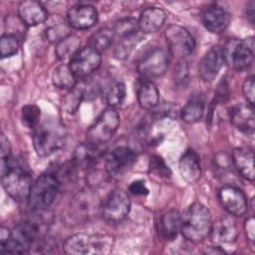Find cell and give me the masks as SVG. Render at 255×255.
<instances>
[{"instance_id": "cell-31", "label": "cell", "mask_w": 255, "mask_h": 255, "mask_svg": "<svg viewBox=\"0 0 255 255\" xmlns=\"http://www.w3.org/2000/svg\"><path fill=\"white\" fill-rule=\"evenodd\" d=\"M81 40L76 35H69L56 44L55 53L59 60L72 59V57L81 49Z\"/></svg>"}, {"instance_id": "cell-44", "label": "cell", "mask_w": 255, "mask_h": 255, "mask_svg": "<svg viewBox=\"0 0 255 255\" xmlns=\"http://www.w3.org/2000/svg\"><path fill=\"white\" fill-rule=\"evenodd\" d=\"M254 217L250 216L249 218H247V220L245 221V231H246V235L247 238L250 242L254 241V236H255V226H254Z\"/></svg>"}, {"instance_id": "cell-32", "label": "cell", "mask_w": 255, "mask_h": 255, "mask_svg": "<svg viewBox=\"0 0 255 255\" xmlns=\"http://www.w3.org/2000/svg\"><path fill=\"white\" fill-rule=\"evenodd\" d=\"M78 165L73 159H71L70 161H67L60 165L57 170L53 172L61 186V189L75 183L78 177Z\"/></svg>"}, {"instance_id": "cell-9", "label": "cell", "mask_w": 255, "mask_h": 255, "mask_svg": "<svg viewBox=\"0 0 255 255\" xmlns=\"http://www.w3.org/2000/svg\"><path fill=\"white\" fill-rule=\"evenodd\" d=\"M253 48L254 40L252 37L246 40H230L222 49L224 61L235 71H245L253 63Z\"/></svg>"}, {"instance_id": "cell-27", "label": "cell", "mask_w": 255, "mask_h": 255, "mask_svg": "<svg viewBox=\"0 0 255 255\" xmlns=\"http://www.w3.org/2000/svg\"><path fill=\"white\" fill-rule=\"evenodd\" d=\"M71 27L67 19L60 15H53L48 17L45 27V36L47 40L51 43H59L69 35Z\"/></svg>"}, {"instance_id": "cell-11", "label": "cell", "mask_w": 255, "mask_h": 255, "mask_svg": "<svg viewBox=\"0 0 255 255\" xmlns=\"http://www.w3.org/2000/svg\"><path fill=\"white\" fill-rule=\"evenodd\" d=\"M164 38L171 55L177 58H185L195 49V40L182 26L169 25L164 31Z\"/></svg>"}, {"instance_id": "cell-28", "label": "cell", "mask_w": 255, "mask_h": 255, "mask_svg": "<svg viewBox=\"0 0 255 255\" xmlns=\"http://www.w3.org/2000/svg\"><path fill=\"white\" fill-rule=\"evenodd\" d=\"M181 226V215L175 209H171L161 215L158 223V232L166 240L174 239Z\"/></svg>"}, {"instance_id": "cell-26", "label": "cell", "mask_w": 255, "mask_h": 255, "mask_svg": "<svg viewBox=\"0 0 255 255\" xmlns=\"http://www.w3.org/2000/svg\"><path fill=\"white\" fill-rule=\"evenodd\" d=\"M137 102L141 109L153 110L158 106L159 93L156 86L148 79L141 78L136 84Z\"/></svg>"}, {"instance_id": "cell-12", "label": "cell", "mask_w": 255, "mask_h": 255, "mask_svg": "<svg viewBox=\"0 0 255 255\" xmlns=\"http://www.w3.org/2000/svg\"><path fill=\"white\" fill-rule=\"evenodd\" d=\"M102 64L99 51L91 46L81 48L70 60L69 67L77 80H84L94 74Z\"/></svg>"}, {"instance_id": "cell-10", "label": "cell", "mask_w": 255, "mask_h": 255, "mask_svg": "<svg viewBox=\"0 0 255 255\" xmlns=\"http://www.w3.org/2000/svg\"><path fill=\"white\" fill-rule=\"evenodd\" d=\"M130 210V199L128 193L122 189L113 190L101 204V215L111 223L124 220Z\"/></svg>"}, {"instance_id": "cell-42", "label": "cell", "mask_w": 255, "mask_h": 255, "mask_svg": "<svg viewBox=\"0 0 255 255\" xmlns=\"http://www.w3.org/2000/svg\"><path fill=\"white\" fill-rule=\"evenodd\" d=\"M128 190L131 194L136 195V196H144V195L148 194V188H147L145 182L141 179L133 180L129 184Z\"/></svg>"}, {"instance_id": "cell-37", "label": "cell", "mask_w": 255, "mask_h": 255, "mask_svg": "<svg viewBox=\"0 0 255 255\" xmlns=\"http://www.w3.org/2000/svg\"><path fill=\"white\" fill-rule=\"evenodd\" d=\"M137 30V20H135L134 18H124L118 21L114 28L115 35H118L122 38L129 37L136 34Z\"/></svg>"}, {"instance_id": "cell-14", "label": "cell", "mask_w": 255, "mask_h": 255, "mask_svg": "<svg viewBox=\"0 0 255 255\" xmlns=\"http://www.w3.org/2000/svg\"><path fill=\"white\" fill-rule=\"evenodd\" d=\"M135 159L136 156L132 149L119 146L104 157V164L110 177L119 178L132 167Z\"/></svg>"}, {"instance_id": "cell-36", "label": "cell", "mask_w": 255, "mask_h": 255, "mask_svg": "<svg viewBox=\"0 0 255 255\" xmlns=\"http://www.w3.org/2000/svg\"><path fill=\"white\" fill-rule=\"evenodd\" d=\"M41 110L34 104L25 105L21 110V121L22 124L28 128L35 129L40 124Z\"/></svg>"}, {"instance_id": "cell-19", "label": "cell", "mask_w": 255, "mask_h": 255, "mask_svg": "<svg viewBox=\"0 0 255 255\" xmlns=\"http://www.w3.org/2000/svg\"><path fill=\"white\" fill-rule=\"evenodd\" d=\"M72 159L79 168H84L88 171L103 160V152L101 146L87 141L77 146Z\"/></svg>"}, {"instance_id": "cell-7", "label": "cell", "mask_w": 255, "mask_h": 255, "mask_svg": "<svg viewBox=\"0 0 255 255\" xmlns=\"http://www.w3.org/2000/svg\"><path fill=\"white\" fill-rule=\"evenodd\" d=\"M120 126V116L114 108H108L95 120L87 131V141L95 145L107 143Z\"/></svg>"}, {"instance_id": "cell-43", "label": "cell", "mask_w": 255, "mask_h": 255, "mask_svg": "<svg viewBox=\"0 0 255 255\" xmlns=\"http://www.w3.org/2000/svg\"><path fill=\"white\" fill-rule=\"evenodd\" d=\"M0 154H1V161L6 160L11 157V146L9 143L8 138L5 136L4 133L0 135Z\"/></svg>"}, {"instance_id": "cell-22", "label": "cell", "mask_w": 255, "mask_h": 255, "mask_svg": "<svg viewBox=\"0 0 255 255\" xmlns=\"http://www.w3.org/2000/svg\"><path fill=\"white\" fill-rule=\"evenodd\" d=\"M178 169L181 177L187 183L196 182L201 175L199 155L193 149H187L179 159Z\"/></svg>"}, {"instance_id": "cell-2", "label": "cell", "mask_w": 255, "mask_h": 255, "mask_svg": "<svg viewBox=\"0 0 255 255\" xmlns=\"http://www.w3.org/2000/svg\"><path fill=\"white\" fill-rule=\"evenodd\" d=\"M1 179L11 198L18 202L28 200L33 183L29 169L22 163L13 157L1 161Z\"/></svg>"}, {"instance_id": "cell-4", "label": "cell", "mask_w": 255, "mask_h": 255, "mask_svg": "<svg viewBox=\"0 0 255 255\" xmlns=\"http://www.w3.org/2000/svg\"><path fill=\"white\" fill-rule=\"evenodd\" d=\"M212 226L211 214L201 203L194 202L181 216L180 231L183 237L193 243L202 241L209 235Z\"/></svg>"}, {"instance_id": "cell-17", "label": "cell", "mask_w": 255, "mask_h": 255, "mask_svg": "<svg viewBox=\"0 0 255 255\" xmlns=\"http://www.w3.org/2000/svg\"><path fill=\"white\" fill-rule=\"evenodd\" d=\"M66 19L71 28L86 30L97 23L98 12L92 5L78 4L68 10Z\"/></svg>"}, {"instance_id": "cell-16", "label": "cell", "mask_w": 255, "mask_h": 255, "mask_svg": "<svg viewBox=\"0 0 255 255\" xmlns=\"http://www.w3.org/2000/svg\"><path fill=\"white\" fill-rule=\"evenodd\" d=\"M224 63L223 50L219 46L211 47L201 59L198 66V75L203 82L215 79Z\"/></svg>"}, {"instance_id": "cell-39", "label": "cell", "mask_w": 255, "mask_h": 255, "mask_svg": "<svg viewBox=\"0 0 255 255\" xmlns=\"http://www.w3.org/2000/svg\"><path fill=\"white\" fill-rule=\"evenodd\" d=\"M136 34L129 36V37H126L123 38V40L121 41V43L118 44L116 50H115V56L117 59L119 60H124L126 58L128 57V55L130 54V52L132 51L133 47L136 45L137 43V39H136Z\"/></svg>"}, {"instance_id": "cell-33", "label": "cell", "mask_w": 255, "mask_h": 255, "mask_svg": "<svg viewBox=\"0 0 255 255\" xmlns=\"http://www.w3.org/2000/svg\"><path fill=\"white\" fill-rule=\"evenodd\" d=\"M115 37V32L110 28H101L90 38L89 46L93 47L100 53L111 46Z\"/></svg>"}, {"instance_id": "cell-23", "label": "cell", "mask_w": 255, "mask_h": 255, "mask_svg": "<svg viewBox=\"0 0 255 255\" xmlns=\"http://www.w3.org/2000/svg\"><path fill=\"white\" fill-rule=\"evenodd\" d=\"M214 243L225 244L234 242L237 238L238 231L235 222L230 217H221L212 223L210 233Z\"/></svg>"}, {"instance_id": "cell-3", "label": "cell", "mask_w": 255, "mask_h": 255, "mask_svg": "<svg viewBox=\"0 0 255 255\" xmlns=\"http://www.w3.org/2000/svg\"><path fill=\"white\" fill-rule=\"evenodd\" d=\"M66 127L55 119L40 123L33 132V145L39 156H48L61 149L67 140Z\"/></svg>"}, {"instance_id": "cell-35", "label": "cell", "mask_w": 255, "mask_h": 255, "mask_svg": "<svg viewBox=\"0 0 255 255\" xmlns=\"http://www.w3.org/2000/svg\"><path fill=\"white\" fill-rule=\"evenodd\" d=\"M84 98V90L77 86L70 91L62 99V108L68 114H74L81 105Z\"/></svg>"}, {"instance_id": "cell-41", "label": "cell", "mask_w": 255, "mask_h": 255, "mask_svg": "<svg viewBox=\"0 0 255 255\" xmlns=\"http://www.w3.org/2000/svg\"><path fill=\"white\" fill-rule=\"evenodd\" d=\"M242 91L244 94L245 99L247 100L248 104L252 107H254V98H255V81H254V76H250L245 79L243 86H242Z\"/></svg>"}, {"instance_id": "cell-24", "label": "cell", "mask_w": 255, "mask_h": 255, "mask_svg": "<svg viewBox=\"0 0 255 255\" xmlns=\"http://www.w3.org/2000/svg\"><path fill=\"white\" fill-rule=\"evenodd\" d=\"M232 163L238 173L247 180L253 181L254 171V152L248 147H237L232 152Z\"/></svg>"}, {"instance_id": "cell-1", "label": "cell", "mask_w": 255, "mask_h": 255, "mask_svg": "<svg viewBox=\"0 0 255 255\" xmlns=\"http://www.w3.org/2000/svg\"><path fill=\"white\" fill-rule=\"evenodd\" d=\"M44 224L38 219H28L16 224L7 240L0 241L1 253H28L44 237Z\"/></svg>"}, {"instance_id": "cell-15", "label": "cell", "mask_w": 255, "mask_h": 255, "mask_svg": "<svg viewBox=\"0 0 255 255\" xmlns=\"http://www.w3.org/2000/svg\"><path fill=\"white\" fill-rule=\"evenodd\" d=\"M218 199L222 207L233 216H242L248 208L245 194L237 187L226 185L219 189Z\"/></svg>"}, {"instance_id": "cell-34", "label": "cell", "mask_w": 255, "mask_h": 255, "mask_svg": "<svg viewBox=\"0 0 255 255\" xmlns=\"http://www.w3.org/2000/svg\"><path fill=\"white\" fill-rule=\"evenodd\" d=\"M126 86L123 82H115L106 91V101L110 108H117L123 105L126 99Z\"/></svg>"}, {"instance_id": "cell-40", "label": "cell", "mask_w": 255, "mask_h": 255, "mask_svg": "<svg viewBox=\"0 0 255 255\" xmlns=\"http://www.w3.org/2000/svg\"><path fill=\"white\" fill-rule=\"evenodd\" d=\"M149 171L160 177H169L170 170L164 160L158 155H152L149 159Z\"/></svg>"}, {"instance_id": "cell-38", "label": "cell", "mask_w": 255, "mask_h": 255, "mask_svg": "<svg viewBox=\"0 0 255 255\" xmlns=\"http://www.w3.org/2000/svg\"><path fill=\"white\" fill-rule=\"evenodd\" d=\"M19 49V41L16 37L4 34L0 39V55L2 58H8L15 55Z\"/></svg>"}, {"instance_id": "cell-45", "label": "cell", "mask_w": 255, "mask_h": 255, "mask_svg": "<svg viewBox=\"0 0 255 255\" xmlns=\"http://www.w3.org/2000/svg\"><path fill=\"white\" fill-rule=\"evenodd\" d=\"M254 8H255V2H254V1H249V2L246 4V7H245V16H246L247 20H248L252 25L254 24V18H255Z\"/></svg>"}, {"instance_id": "cell-25", "label": "cell", "mask_w": 255, "mask_h": 255, "mask_svg": "<svg viewBox=\"0 0 255 255\" xmlns=\"http://www.w3.org/2000/svg\"><path fill=\"white\" fill-rule=\"evenodd\" d=\"M165 12L158 7H147L141 11L137 20L138 30L145 34L157 32L164 24Z\"/></svg>"}, {"instance_id": "cell-29", "label": "cell", "mask_w": 255, "mask_h": 255, "mask_svg": "<svg viewBox=\"0 0 255 255\" xmlns=\"http://www.w3.org/2000/svg\"><path fill=\"white\" fill-rule=\"evenodd\" d=\"M204 99L200 94H193L180 112L181 120L187 124H193L199 121L204 113Z\"/></svg>"}, {"instance_id": "cell-18", "label": "cell", "mask_w": 255, "mask_h": 255, "mask_svg": "<svg viewBox=\"0 0 255 255\" xmlns=\"http://www.w3.org/2000/svg\"><path fill=\"white\" fill-rule=\"evenodd\" d=\"M231 124L240 131L253 133L255 128V117L253 107L249 104H237L229 110Z\"/></svg>"}, {"instance_id": "cell-13", "label": "cell", "mask_w": 255, "mask_h": 255, "mask_svg": "<svg viewBox=\"0 0 255 255\" xmlns=\"http://www.w3.org/2000/svg\"><path fill=\"white\" fill-rule=\"evenodd\" d=\"M169 64L168 53L162 48H153L144 54L137 63V72L141 78L152 79L161 77Z\"/></svg>"}, {"instance_id": "cell-21", "label": "cell", "mask_w": 255, "mask_h": 255, "mask_svg": "<svg viewBox=\"0 0 255 255\" xmlns=\"http://www.w3.org/2000/svg\"><path fill=\"white\" fill-rule=\"evenodd\" d=\"M230 22L228 12L220 6H210L202 14L203 26L213 34H220L225 31Z\"/></svg>"}, {"instance_id": "cell-5", "label": "cell", "mask_w": 255, "mask_h": 255, "mask_svg": "<svg viewBox=\"0 0 255 255\" xmlns=\"http://www.w3.org/2000/svg\"><path fill=\"white\" fill-rule=\"evenodd\" d=\"M114 237L103 234L77 233L70 236L64 243L63 249L67 254H108L112 251Z\"/></svg>"}, {"instance_id": "cell-6", "label": "cell", "mask_w": 255, "mask_h": 255, "mask_svg": "<svg viewBox=\"0 0 255 255\" xmlns=\"http://www.w3.org/2000/svg\"><path fill=\"white\" fill-rule=\"evenodd\" d=\"M60 190L61 186L53 172L40 175L31 186L27 200L30 209L33 211L47 209L54 203Z\"/></svg>"}, {"instance_id": "cell-8", "label": "cell", "mask_w": 255, "mask_h": 255, "mask_svg": "<svg viewBox=\"0 0 255 255\" xmlns=\"http://www.w3.org/2000/svg\"><path fill=\"white\" fill-rule=\"evenodd\" d=\"M100 209L101 203L97 193L92 188H86L73 196L69 206V216L72 221L82 223L94 217Z\"/></svg>"}, {"instance_id": "cell-20", "label": "cell", "mask_w": 255, "mask_h": 255, "mask_svg": "<svg viewBox=\"0 0 255 255\" xmlns=\"http://www.w3.org/2000/svg\"><path fill=\"white\" fill-rule=\"evenodd\" d=\"M18 17L26 26H37L45 23L48 14L44 6L34 0L22 1L18 6Z\"/></svg>"}, {"instance_id": "cell-30", "label": "cell", "mask_w": 255, "mask_h": 255, "mask_svg": "<svg viewBox=\"0 0 255 255\" xmlns=\"http://www.w3.org/2000/svg\"><path fill=\"white\" fill-rule=\"evenodd\" d=\"M52 81L57 88L70 91L77 86L78 80L70 69L69 65H60L55 69L52 76Z\"/></svg>"}]
</instances>
